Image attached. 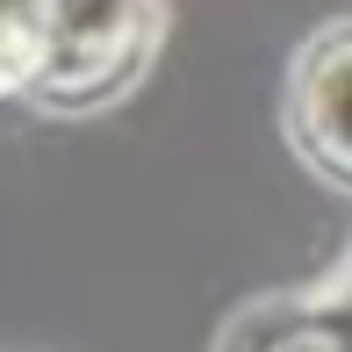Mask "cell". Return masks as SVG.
Wrapping results in <instances>:
<instances>
[{
    "mask_svg": "<svg viewBox=\"0 0 352 352\" xmlns=\"http://www.w3.org/2000/svg\"><path fill=\"white\" fill-rule=\"evenodd\" d=\"M295 137L324 173L352 180V29H331L295 72Z\"/></svg>",
    "mask_w": 352,
    "mask_h": 352,
    "instance_id": "6da1fadb",
    "label": "cell"
},
{
    "mask_svg": "<svg viewBox=\"0 0 352 352\" xmlns=\"http://www.w3.org/2000/svg\"><path fill=\"white\" fill-rule=\"evenodd\" d=\"M280 316V338H259V331L237 324V338L223 352H352V259L331 274V287L287 302V309H266Z\"/></svg>",
    "mask_w": 352,
    "mask_h": 352,
    "instance_id": "7a4b0ae2",
    "label": "cell"
}]
</instances>
